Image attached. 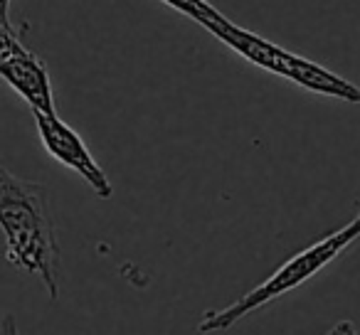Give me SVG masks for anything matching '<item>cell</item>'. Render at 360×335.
Segmentation results:
<instances>
[{"label":"cell","instance_id":"1","mask_svg":"<svg viewBox=\"0 0 360 335\" xmlns=\"http://www.w3.org/2000/svg\"><path fill=\"white\" fill-rule=\"evenodd\" d=\"M0 227L6 259L15 269L37 276L52 301L60 296V247L50 207V190L0 168Z\"/></svg>","mask_w":360,"mask_h":335},{"label":"cell","instance_id":"2","mask_svg":"<svg viewBox=\"0 0 360 335\" xmlns=\"http://www.w3.org/2000/svg\"><path fill=\"white\" fill-rule=\"evenodd\" d=\"M360 239V212L343 225L340 230L330 232V235L321 237L319 242L309 244L306 249L296 251L294 256L284 261L274 274L266 276L262 284H257L252 291H247L245 296H240L237 301H232L230 306L220 310H205V315L198 323V333L200 335H215L222 330L232 328L237 320H242L245 315L255 313L257 308H264L266 303L281 298L289 291L304 286L309 279H314L316 274L326 269L330 261H335L353 242Z\"/></svg>","mask_w":360,"mask_h":335},{"label":"cell","instance_id":"3","mask_svg":"<svg viewBox=\"0 0 360 335\" xmlns=\"http://www.w3.org/2000/svg\"><path fill=\"white\" fill-rule=\"evenodd\" d=\"M205 30L210 35H215L220 42H225L232 52H237L247 62L269 72V74L284 77V79L294 81V84L304 86V89L314 91V94L340 99L345 104H360L358 84L343 79L335 72L326 70V67L316 65V62L306 60V57L296 55V52H289L284 47L274 45L271 40L257 35V32H250L245 27L235 25L227 15L207 22Z\"/></svg>","mask_w":360,"mask_h":335},{"label":"cell","instance_id":"4","mask_svg":"<svg viewBox=\"0 0 360 335\" xmlns=\"http://www.w3.org/2000/svg\"><path fill=\"white\" fill-rule=\"evenodd\" d=\"M0 74L32 111L57 114L47 65L22 45L20 35L13 30L11 18H3L0 22Z\"/></svg>","mask_w":360,"mask_h":335},{"label":"cell","instance_id":"5","mask_svg":"<svg viewBox=\"0 0 360 335\" xmlns=\"http://www.w3.org/2000/svg\"><path fill=\"white\" fill-rule=\"evenodd\" d=\"M32 119H35L37 136H40V143L47 150V155L60 165H65V168H70L72 173H77L99 197L109 200L114 188H111L109 176L104 173L99 160L86 148L84 138L57 114L32 111Z\"/></svg>","mask_w":360,"mask_h":335},{"label":"cell","instance_id":"6","mask_svg":"<svg viewBox=\"0 0 360 335\" xmlns=\"http://www.w3.org/2000/svg\"><path fill=\"white\" fill-rule=\"evenodd\" d=\"M160 3H165L170 11L180 13V15H186L188 20L198 22L200 27H205L207 22L222 18V13L215 6H210L207 0H160Z\"/></svg>","mask_w":360,"mask_h":335},{"label":"cell","instance_id":"7","mask_svg":"<svg viewBox=\"0 0 360 335\" xmlns=\"http://www.w3.org/2000/svg\"><path fill=\"white\" fill-rule=\"evenodd\" d=\"M323 335H358V328H355V323L350 318H343V320H338L333 328L326 330Z\"/></svg>","mask_w":360,"mask_h":335},{"label":"cell","instance_id":"8","mask_svg":"<svg viewBox=\"0 0 360 335\" xmlns=\"http://www.w3.org/2000/svg\"><path fill=\"white\" fill-rule=\"evenodd\" d=\"M0 335H20V328H18V320L13 313L3 315V320H0Z\"/></svg>","mask_w":360,"mask_h":335},{"label":"cell","instance_id":"9","mask_svg":"<svg viewBox=\"0 0 360 335\" xmlns=\"http://www.w3.org/2000/svg\"><path fill=\"white\" fill-rule=\"evenodd\" d=\"M11 3L13 0H0V6H3V18H11Z\"/></svg>","mask_w":360,"mask_h":335}]
</instances>
